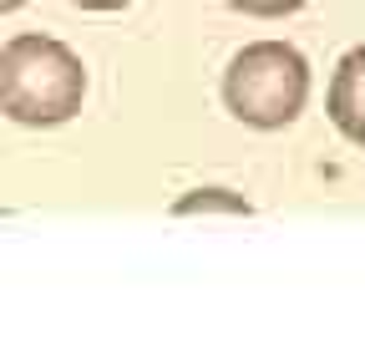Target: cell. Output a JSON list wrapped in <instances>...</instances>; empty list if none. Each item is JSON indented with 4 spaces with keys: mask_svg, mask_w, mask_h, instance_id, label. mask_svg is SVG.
<instances>
[{
    "mask_svg": "<svg viewBox=\"0 0 365 345\" xmlns=\"http://www.w3.org/2000/svg\"><path fill=\"white\" fill-rule=\"evenodd\" d=\"M86 102V66L56 36H11L0 46V112L16 127H66Z\"/></svg>",
    "mask_w": 365,
    "mask_h": 345,
    "instance_id": "cell-1",
    "label": "cell"
},
{
    "mask_svg": "<svg viewBox=\"0 0 365 345\" xmlns=\"http://www.w3.org/2000/svg\"><path fill=\"white\" fill-rule=\"evenodd\" d=\"M304 102H309V61L289 41H249L223 71V107L254 133H279V127L299 122Z\"/></svg>",
    "mask_w": 365,
    "mask_h": 345,
    "instance_id": "cell-2",
    "label": "cell"
},
{
    "mask_svg": "<svg viewBox=\"0 0 365 345\" xmlns=\"http://www.w3.org/2000/svg\"><path fill=\"white\" fill-rule=\"evenodd\" d=\"M325 112L335 122V133L355 148H365V41L350 46L340 61H335V76H330V92H325Z\"/></svg>",
    "mask_w": 365,
    "mask_h": 345,
    "instance_id": "cell-3",
    "label": "cell"
},
{
    "mask_svg": "<svg viewBox=\"0 0 365 345\" xmlns=\"http://www.w3.org/2000/svg\"><path fill=\"white\" fill-rule=\"evenodd\" d=\"M173 213L178 219H193V213H239V219H249L254 203L244 193H228V188H193L173 203Z\"/></svg>",
    "mask_w": 365,
    "mask_h": 345,
    "instance_id": "cell-4",
    "label": "cell"
},
{
    "mask_svg": "<svg viewBox=\"0 0 365 345\" xmlns=\"http://www.w3.org/2000/svg\"><path fill=\"white\" fill-rule=\"evenodd\" d=\"M223 6L239 16H254V21H284V16L304 11V0H223Z\"/></svg>",
    "mask_w": 365,
    "mask_h": 345,
    "instance_id": "cell-5",
    "label": "cell"
},
{
    "mask_svg": "<svg viewBox=\"0 0 365 345\" xmlns=\"http://www.w3.org/2000/svg\"><path fill=\"white\" fill-rule=\"evenodd\" d=\"M71 6H81V11H122L132 0H71Z\"/></svg>",
    "mask_w": 365,
    "mask_h": 345,
    "instance_id": "cell-6",
    "label": "cell"
},
{
    "mask_svg": "<svg viewBox=\"0 0 365 345\" xmlns=\"http://www.w3.org/2000/svg\"><path fill=\"white\" fill-rule=\"evenodd\" d=\"M21 6H31V0H0V16H11V11H21Z\"/></svg>",
    "mask_w": 365,
    "mask_h": 345,
    "instance_id": "cell-7",
    "label": "cell"
}]
</instances>
